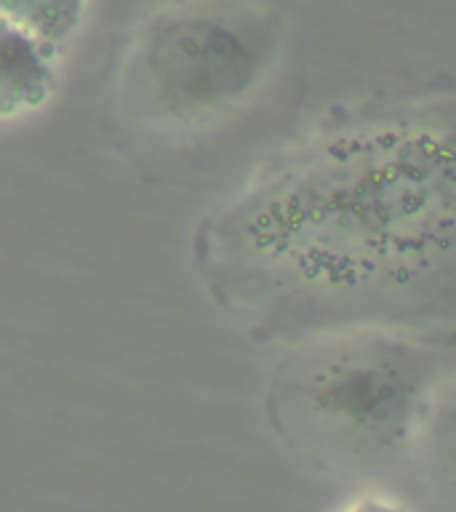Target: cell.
<instances>
[{
	"mask_svg": "<svg viewBox=\"0 0 456 512\" xmlns=\"http://www.w3.org/2000/svg\"><path fill=\"white\" fill-rule=\"evenodd\" d=\"M272 35L230 3H195L144 27L123 67V102L158 131H198L254 88Z\"/></svg>",
	"mask_w": 456,
	"mask_h": 512,
	"instance_id": "cell-1",
	"label": "cell"
},
{
	"mask_svg": "<svg viewBox=\"0 0 456 512\" xmlns=\"http://www.w3.org/2000/svg\"><path fill=\"white\" fill-rule=\"evenodd\" d=\"M390 363L382 355L339 360L326 379H315L310 411L318 416L323 430L355 443L390 438L392 427H398L406 387Z\"/></svg>",
	"mask_w": 456,
	"mask_h": 512,
	"instance_id": "cell-2",
	"label": "cell"
},
{
	"mask_svg": "<svg viewBox=\"0 0 456 512\" xmlns=\"http://www.w3.org/2000/svg\"><path fill=\"white\" fill-rule=\"evenodd\" d=\"M54 51L0 19V123L40 110L54 91Z\"/></svg>",
	"mask_w": 456,
	"mask_h": 512,
	"instance_id": "cell-3",
	"label": "cell"
},
{
	"mask_svg": "<svg viewBox=\"0 0 456 512\" xmlns=\"http://www.w3.org/2000/svg\"><path fill=\"white\" fill-rule=\"evenodd\" d=\"M86 0H0V19L22 27L54 54L83 22Z\"/></svg>",
	"mask_w": 456,
	"mask_h": 512,
	"instance_id": "cell-4",
	"label": "cell"
},
{
	"mask_svg": "<svg viewBox=\"0 0 456 512\" xmlns=\"http://www.w3.org/2000/svg\"><path fill=\"white\" fill-rule=\"evenodd\" d=\"M438 448L446 454V470L456 472V400L440 411Z\"/></svg>",
	"mask_w": 456,
	"mask_h": 512,
	"instance_id": "cell-5",
	"label": "cell"
}]
</instances>
